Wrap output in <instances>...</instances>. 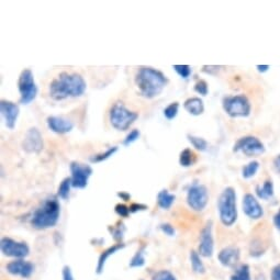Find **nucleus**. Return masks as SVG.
I'll list each match as a JSON object with an SVG mask.
<instances>
[{"instance_id":"obj_1","label":"nucleus","mask_w":280,"mask_h":280,"mask_svg":"<svg viewBox=\"0 0 280 280\" xmlns=\"http://www.w3.org/2000/svg\"><path fill=\"white\" fill-rule=\"evenodd\" d=\"M87 89L84 77L77 73L60 74L52 80L49 87L50 97L55 101H62L67 98L81 97Z\"/></svg>"},{"instance_id":"obj_2","label":"nucleus","mask_w":280,"mask_h":280,"mask_svg":"<svg viewBox=\"0 0 280 280\" xmlns=\"http://www.w3.org/2000/svg\"><path fill=\"white\" fill-rule=\"evenodd\" d=\"M167 84V77L153 67H141L135 75V85L142 97L146 99H153L161 95Z\"/></svg>"},{"instance_id":"obj_3","label":"nucleus","mask_w":280,"mask_h":280,"mask_svg":"<svg viewBox=\"0 0 280 280\" xmlns=\"http://www.w3.org/2000/svg\"><path fill=\"white\" fill-rule=\"evenodd\" d=\"M61 214V207L55 198L46 199L35 210L31 218V225L36 230H46L57 224Z\"/></svg>"},{"instance_id":"obj_4","label":"nucleus","mask_w":280,"mask_h":280,"mask_svg":"<svg viewBox=\"0 0 280 280\" xmlns=\"http://www.w3.org/2000/svg\"><path fill=\"white\" fill-rule=\"evenodd\" d=\"M218 211L220 221L225 226L233 225L238 220V209H236V192L234 188L226 187L221 192L218 199Z\"/></svg>"},{"instance_id":"obj_5","label":"nucleus","mask_w":280,"mask_h":280,"mask_svg":"<svg viewBox=\"0 0 280 280\" xmlns=\"http://www.w3.org/2000/svg\"><path fill=\"white\" fill-rule=\"evenodd\" d=\"M138 118L139 113L129 110L122 103H115L109 112L110 123L118 131H127Z\"/></svg>"},{"instance_id":"obj_6","label":"nucleus","mask_w":280,"mask_h":280,"mask_svg":"<svg viewBox=\"0 0 280 280\" xmlns=\"http://www.w3.org/2000/svg\"><path fill=\"white\" fill-rule=\"evenodd\" d=\"M18 89L20 93V104L29 105L36 98L37 86L31 70H23L19 76Z\"/></svg>"},{"instance_id":"obj_7","label":"nucleus","mask_w":280,"mask_h":280,"mask_svg":"<svg viewBox=\"0 0 280 280\" xmlns=\"http://www.w3.org/2000/svg\"><path fill=\"white\" fill-rule=\"evenodd\" d=\"M223 109L231 118L248 117L250 113V104L248 99L242 95L229 96L223 99Z\"/></svg>"},{"instance_id":"obj_8","label":"nucleus","mask_w":280,"mask_h":280,"mask_svg":"<svg viewBox=\"0 0 280 280\" xmlns=\"http://www.w3.org/2000/svg\"><path fill=\"white\" fill-rule=\"evenodd\" d=\"M209 201V192L207 187L201 183H194L187 191V204L190 209L200 212L206 209Z\"/></svg>"},{"instance_id":"obj_9","label":"nucleus","mask_w":280,"mask_h":280,"mask_svg":"<svg viewBox=\"0 0 280 280\" xmlns=\"http://www.w3.org/2000/svg\"><path fill=\"white\" fill-rule=\"evenodd\" d=\"M70 179L71 186L76 189H84L88 185L90 176L93 175V168L91 166L79 162H73L70 164Z\"/></svg>"},{"instance_id":"obj_10","label":"nucleus","mask_w":280,"mask_h":280,"mask_svg":"<svg viewBox=\"0 0 280 280\" xmlns=\"http://www.w3.org/2000/svg\"><path fill=\"white\" fill-rule=\"evenodd\" d=\"M233 151L243 153L248 157H253L262 155L265 152V146L263 142L256 137H244L235 143Z\"/></svg>"},{"instance_id":"obj_11","label":"nucleus","mask_w":280,"mask_h":280,"mask_svg":"<svg viewBox=\"0 0 280 280\" xmlns=\"http://www.w3.org/2000/svg\"><path fill=\"white\" fill-rule=\"evenodd\" d=\"M1 253L7 257L22 259L30 253V247L25 242H18L10 238H2L0 242Z\"/></svg>"},{"instance_id":"obj_12","label":"nucleus","mask_w":280,"mask_h":280,"mask_svg":"<svg viewBox=\"0 0 280 280\" xmlns=\"http://www.w3.org/2000/svg\"><path fill=\"white\" fill-rule=\"evenodd\" d=\"M22 148L27 153H40L43 149V139L42 134L36 128H31L28 130L25 138H23Z\"/></svg>"},{"instance_id":"obj_13","label":"nucleus","mask_w":280,"mask_h":280,"mask_svg":"<svg viewBox=\"0 0 280 280\" xmlns=\"http://www.w3.org/2000/svg\"><path fill=\"white\" fill-rule=\"evenodd\" d=\"M214 241L213 234H212V222L209 221L202 229L200 234V244H199V255L204 257H211L213 255Z\"/></svg>"},{"instance_id":"obj_14","label":"nucleus","mask_w":280,"mask_h":280,"mask_svg":"<svg viewBox=\"0 0 280 280\" xmlns=\"http://www.w3.org/2000/svg\"><path fill=\"white\" fill-rule=\"evenodd\" d=\"M0 111H1L6 127L9 130H13L16 128L19 113H20L19 105L12 103V101L1 100V103H0Z\"/></svg>"},{"instance_id":"obj_15","label":"nucleus","mask_w":280,"mask_h":280,"mask_svg":"<svg viewBox=\"0 0 280 280\" xmlns=\"http://www.w3.org/2000/svg\"><path fill=\"white\" fill-rule=\"evenodd\" d=\"M7 272L13 276L21 278H30L35 272V265L23 259H16L9 263L6 266Z\"/></svg>"},{"instance_id":"obj_16","label":"nucleus","mask_w":280,"mask_h":280,"mask_svg":"<svg viewBox=\"0 0 280 280\" xmlns=\"http://www.w3.org/2000/svg\"><path fill=\"white\" fill-rule=\"evenodd\" d=\"M243 211L244 213L252 220H258L264 215L263 207L260 206L258 200L252 195L246 194L243 197Z\"/></svg>"},{"instance_id":"obj_17","label":"nucleus","mask_w":280,"mask_h":280,"mask_svg":"<svg viewBox=\"0 0 280 280\" xmlns=\"http://www.w3.org/2000/svg\"><path fill=\"white\" fill-rule=\"evenodd\" d=\"M46 124L52 132L56 134L70 133L74 129V123L64 117L52 115L46 119Z\"/></svg>"},{"instance_id":"obj_18","label":"nucleus","mask_w":280,"mask_h":280,"mask_svg":"<svg viewBox=\"0 0 280 280\" xmlns=\"http://www.w3.org/2000/svg\"><path fill=\"white\" fill-rule=\"evenodd\" d=\"M219 262L225 267H233L240 259V250L234 246H228L221 250L218 255Z\"/></svg>"},{"instance_id":"obj_19","label":"nucleus","mask_w":280,"mask_h":280,"mask_svg":"<svg viewBox=\"0 0 280 280\" xmlns=\"http://www.w3.org/2000/svg\"><path fill=\"white\" fill-rule=\"evenodd\" d=\"M183 108L187 111L188 113L191 115H195V117H198V115H201L202 113L205 112V105L202 99L198 98V97H192V98H188L185 104H183Z\"/></svg>"},{"instance_id":"obj_20","label":"nucleus","mask_w":280,"mask_h":280,"mask_svg":"<svg viewBox=\"0 0 280 280\" xmlns=\"http://www.w3.org/2000/svg\"><path fill=\"white\" fill-rule=\"evenodd\" d=\"M176 196L171 194L167 189H163L158 192L157 195V205L163 210H170L172 206L175 202Z\"/></svg>"},{"instance_id":"obj_21","label":"nucleus","mask_w":280,"mask_h":280,"mask_svg":"<svg viewBox=\"0 0 280 280\" xmlns=\"http://www.w3.org/2000/svg\"><path fill=\"white\" fill-rule=\"evenodd\" d=\"M124 247V244H121V243H119V244H114L113 246H111V247L107 248L105 250H104L103 253H101V255L99 256V259H98V265H97V273L100 274L101 272L104 270V267H105V262H107L108 258L110 257L111 255H113L118 252V250L120 249H122Z\"/></svg>"},{"instance_id":"obj_22","label":"nucleus","mask_w":280,"mask_h":280,"mask_svg":"<svg viewBox=\"0 0 280 280\" xmlns=\"http://www.w3.org/2000/svg\"><path fill=\"white\" fill-rule=\"evenodd\" d=\"M256 194L260 199H269L274 196V185L272 180H266L262 186L256 187Z\"/></svg>"},{"instance_id":"obj_23","label":"nucleus","mask_w":280,"mask_h":280,"mask_svg":"<svg viewBox=\"0 0 280 280\" xmlns=\"http://www.w3.org/2000/svg\"><path fill=\"white\" fill-rule=\"evenodd\" d=\"M190 264H191V268L192 270H194V273L198 275H202L206 273V267L200 258V255L199 253L195 252V250H192V252L190 253Z\"/></svg>"},{"instance_id":"obj_24","label":"nucleus","mask_w":280,"mask_h":280,"mask_svg":"<svg viewBox=\"0 0 280 280\" xmlns=\"http://www.w3.org/2000/svg\"><path fill=\"white\" fill-rule=\"evenodd\" d=\"M196 162V154L190 148H185L179 154V164L182 167L192 166Z\"/></svg>"},{"instance_id":"obj_25","label":"nucleus","mask_w":280,"mask_h":280,"mask_svg":"<svg viewBox=\"0 0 280 280\" xmlns=\"http://www.w3.org/2000/svg\"><path fill=\"white\" fill-rule=\"evenodd\" d=\"M71 187H73V186H71L70 177L64 178V179H63L62 182L60 183L59 189H57V196H59L63 200L69 199L70 195V188Z\"/></svg>"},{"instance_id":"obj_26","label":"nucleus","mask_w":280,"mask_h":280,"mask_svg":"<svg viewBox=\"0 0 280 280\" xmlns=\"http://www.w3.org/2000/svg\"><path fill=\"white\" fill-rule=\"evenodd\" d=\"M231 280H250L249 267L247 265H241L231 276Z\"/></svg>"},{"instance_id":"obj_27","label":"nucleus","mask_w":280,"mask_h":280,"mask_svg":"<svg viewBox=\"0 0 280 280\" xmlns=\"http://www.w3.org/2000/svg\"><path fill=\"white\" fill-rule=\"evenodd\" d=\"M117 152H118V146L109 147L105 153H99V154H97V155L91 156L90 157V162L93 163V164L105 162V161H107V159L110 158L112 155H114V154L117 153Z\"/></svg>"},{"instance_id":"obj_28","label":"nucleus","mask_w":280,"mask_h":280,"mask_svg":"<svg viewBox=\"0 0 280 280\" xmlns=\"http://www.w3.org/2000/svg\"><path fill=\"white\" fill-rule=\"evenodd\" d=\"M188 141L190 142V144L194 146L197 151L200 152H206L208 147H209V144L206 141L205 139L194 137V135H188Z\"/></svg>"},{"instance_id":"obj_29","label":"nucleus","mask_w":280,"mask_h":280,"mask_svg":"<svg viewBox=\"0 0 280 280\" xmlns=\"http://www.w3.org/2000/svg\"><path fill=\"white\" fill-rule=\"evenodd\" d=\"M259 168V163L253 161L248 163L247 165H245L242 170V176L245 179H249V178H252L256 175V173H257Z\"/></svg>"},{"instance_id":"obj_30","label":"nucleus","mask_w":280,"mask_h":280,"mask_svg":"<svg viewBox=\"0 0 280 280\" xmlns=\"http://www.w3.org/2000/svg\"><path fill=\"white\" fill-rule=\"evenodd\" d=\"M178 111H179V104L172 103L164 109V115H165V118L167 120H174L177 117Z\"/></svg>"},{"instance_id":"obj_31","label":"nucleus","mask_w":280,"mask_h":280,"mask_svg":"<svg viewBox=\"0 0 280 280\" xmlns=\"http://www.w3.org/2000/svg\"><path fill=\"white\" fill-rule=\"evenodd\" d=\"M145 263V258H144V249H139L135 255L132 257L131 262H130V267H141Z\"/></svg>"},{"instance_id":"obj_32","label":"nucleus","mask_w":280,"mask_h":280,"mask_svg":"<svg viewBox=\"0 0 280 280\" xmlns=\"http://www.w3.org/2000/svg\"><path fill=\"white\" fill-rule=\"evenodd\" d=\"M173 69L183 79H187L192 73V70L189 65H173Z\"/></svg>"},{"instance_id":"obj_33","label":"nucleus","mask_w":280,"mask_h":280,"mask_svg":"<svg viewBox=\"0 0 280 280\" xmlns=\"http://www.w3.org/2000/svg\"><path fill=\"white\" fill-rule=\"evenodd\" d=\"M153 280H177L176 277L170 272V270H159L154 274Z\"/></svg>"},{"instance_id":"obj_34","label":"nucleus","mask_w":280,"mask_h":280,"mask_svg":"<svg viewBox=\"0 0 280 280\" xmlns=\"http://www.w3.org/2000/svg\"><path fill=\"white\" fill-rule=\"evenodd\" d=\"M140 135H141V133H140L139 130H137V129L132 130V131L130 132V133L127 135V137H125L124 141H123V145H125V146L131 145L132 143H134L135 141H138L139 138H140Z\"/></svg>"},{"instance_id":"obj_35","label":"nucleus","mask_w":280,"mask_h":280,"mask_svg":"<svg viewBox=\"0 0 280 280\" xmlns=\"http://www.w3.org/2000/svg\"><path fill=\"white\" fill-rule=\"evenodd\" d=\"M195 91L201 96H207L209 93V87H208L207 81L204 79L198 80L195 85Z\"/></svg>"},{"instance_id":"obj_36","label":"nucleus","mask_w":280,"mask_h":280,"mask_svg":"<svg viewBox=\"0 0 280 280\" xmlns=\"http://www.w3.org/2000/svg\"><path fill=\"white\" fill-rule=\"evenodd\" d=\"M114 210H115V213L121 216V218H127V216H129V214L131 213V211H130V207H127L123 204H118L117 206H115Z\"/></svg>"},{"instance_id":"obj_37","label":"nucleus","mask_w":280,"mask_h":280,"mask_svg":"<svg viewBox=\"0 0 280 280\" xmlns=\"http://www.w3.org/2000/svg\"><path fill=\"white\" fill-rule=\"evenodd\" d=\"M161 230H162L163 233L165 234V235H167V236H174V235H175V229H174L173 225L168 224V223L162 224L161 225Z\"/></svg>"},{"instance_id":"obj_38","label":"nucleus","mask_w":280,"mask_h":280,"mask_svg":"<svg viewBox=\"0 0 280 280\" xmlns=\"http://www.w3.org/2000/svg\"><path fill=\"white\" fill-rule=\"evenodd\" d=\"M63 280H74L73 273L69 266H65L63 268Z\"/></svg>"},{"instance_id":"obj_39","label":"nucleus","mask_w":280,"mask_h":280,"mask_svg":"<svg viewBox=\"0 0 280 280\" xmlns=\"http://www.w3.org/2000/svg\"><path fill=\"white\" fill-rule=\"evenodd\" d=\"M270 280H280V264L276 265L272 270V275H270Z\"/></svg>"},{"instance_id":"obj_40","label":"nucleus","mask_w":280,"mask_h":280,"mask_svg":"<svg viewBox=\"0 0 280 280\" xmlns=\"http://www.w3.org/2000/svg\"><path fill=\"white\" fill-rule=\"evenodd\" d=\"M146 209H147V206L142 205V204H132L131 206H130V211L131 212H138V211L146 210Z\"/></svg>"},{"instance_id":"obj_41","label":"nucleus","mask_w":280,"mask_h":280,"mask_svg":"<svg viewBox=\"0 0 280 280\" xmlns=\"http://www.w3.org/2000/svg\"><path fill=\"white\" fill-rule=\"evenodd\" d=\"M118 197L121 198V199L124 200V201H130V199H131V196H130V194H128V192H125V191L118 192Z\"/></svg>"},{"instance_id":"obj_42","label":"nucleus","mask_w":280,"mask_h":280,"mask_svg":"<svg viewBox=\"0 0 280 280\" xmlns=\"http://www.w3.org/2000/svg\"><path fill=\"white\" fill-rule=\"evenodd\" d=\"M274 224L278 230H280V209L276 213V215L274 216Z\"/></svg>"},{"instance_id":"obj_43","label":"nucleus","mask_w":280,"mask_h":280,"mask_svg":"<svg viewBox=\"0 0 280 280\" xmlns=\"http://www.w3.org/2000/svg\"><path fill=\"white\" fill-rule=\"evenodd\" d=\"M274 166H275V168H276V171L278 173H280V155L275 157V159H274Z\"/></svg>"},{"instance_id":"obj_44","label":"nucleus","mask_w":280,"mask_h":280,"mask_svg":"<svg viewBox=\"0 0 280 280\" xmlns=\"http://www.w3.org/2000/svg\"><path fill=\"white\" fill-rule=\"evenodd\" d=\"M256 67H257L258 71H262V73H264V71H267L269 69L268 65H257Z\"/></svg>"}]
</instances>
